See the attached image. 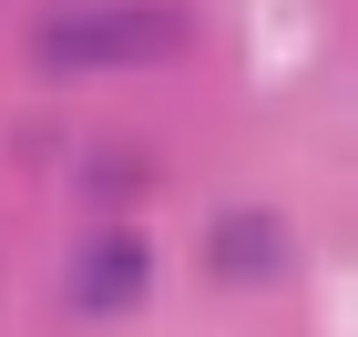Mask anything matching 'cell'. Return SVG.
<instances>
[{
    "mask_svg": "<svg viewBox=\"0 0 358 337\" xmlns=\"http://www.w3.org/2000/svg\"><path fill=\"white\" fill-rule=\"evenodd\" d=\"M185 41V10L174 0H92V10H62L41 21V61L62 72H92V61H154Z\"/></svg>",
    "mask_w": 358,
    "mask_h": 337,
    "instance_id": "obj_1",
    "label": "cell"
},
{
    "mask_svg": "<svg viewBox=\"0 0 358 337\" xmlns=\"http://www.w3.org/2000/svg\"><path fill=\"white\" fill-rule=\"evenodd\" d=\"M143 286H154V246H143V235H92V246L72 255V307L83 317L143 307Z\"/></svg>",
    "mask_w": 358,
    "mask_h": 337,
    "instance_id": "obj_2",
    "label": "cell"
},
{
    "mask_svg": "<svg viewBox=\"0 0 358 337\" xmlns=\"http://www.w3.org/2000/svg\"><path fill=\"white\" fill-rule=\"evenodd\" d=\"M276 266H287V225H276V215L215 225V276H276Z\"/></svg>",
    "mask_w": 358,
    "mask_h": 337,
    "instance_id": "obj_3",
    "label": "cell"
},
{
    "mask_svg": "<svg viewBox=\"0 0 358 337\" xmlns=\"http://www.w3.org/2000/svg\"><path fill=\"white\" fill-rule=\"evenodd\" d=\"M143 184H154L143 153H103V164H92V195H143Z\"/></svg>",
    "mask_w": 358,
    "mask_h": 337,
    "instance_id": "obj_4",
    "label": "cell"
}]
</instances>
